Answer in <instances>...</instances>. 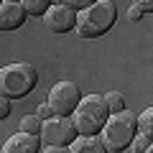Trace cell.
Returning <instances> with one entry per match:
<instances>
[{
    "label": "cell",
    "instance_id": "cell-1",
    "mask_svg": "<svg viewBox=\"0 0 153 153\" xmlns=\"http://www.w3.org/2000/svg\"><path fill=\"white\" fill-rule=\"evenodd\" d=\"M117 21V8L110 0H97L92 5L82 8V13L76 16V33L82 38H100L110 31Z\"/></svg>",
    "mask_w": 153,
    "mask_h": 153
},
{
    "label": "cell",
    "instance_id": "cell-2",
    "mask_svg": "<svg viewBox=\"0 0 153 153\" xmlns=\"http://www.w3.org/2000/svg\"><path fill=\"white\" fill-rule=\"evenodd\" d=\"M71 115H74V125H76L79 135H97L110 117V107L105 102V97L87 94V97L79 100V105H76V110Z\"/></svg>",
    "mask_w": 153,
    "mask_h": 153
},
{
    "label": "cell",
    "instance_id": "cell-3",
    "mask_svg": "<svg viewBox=\"0 0 153 153\" xmlns=\"http://www.w3.org/2000/svg\"><path fill=\"white\" fill-rule=\"evenodd\" d=\"M38 84L36 66L18 61V64H8L0 69V92L10 100H21L26 94H31Z\"/></svg>",
    "mask_w": 153,
    "mask_h": 153
},
{
    "label": "cell",
    "instance_id": "cell-4",
    "mask_svg": "<svg viewBox=\"0 0 153 153\" xmlns=\"http://www.w3.org/2000/svg\"><path fill=\"white\" fill-rule=\"evenodd\" d=\"M138 130V117L128 110H120V112H112V117H107L102 128V140L105 148L110 153H117V151H125L128 146L133 143Z\"/></svg>",
    "mask_w": 153,
    "mask_h": 153
},
{
    "label": "cell",
    "instance_id": "cell-5",
    "mask_svg": "<svg viewBox=\"0 0 153 153\" xmlns=\"http://www.w3.org/2000/svg\"><path fill=\"white\" fill-rule=\"evenodd\" d=\"M74 138H76L74 120H69V115H54L49 120H44V128H41V140L49 146L41 151H64Z\"/></svg>",
    "mask_w": 153,
    "mask_h": 153
},
{
    "label": "cell",
    "instance_id": "cell-6",
    "mask_svg": "<svg viewBox=\"0 0 153 153\" xmlns=\"http://www.w3.org/2000/svg\"><path fill=\"white\" fill-rule=\"evenodd\" d=\"M79 100H82V94L74 82H56L49 92V105L54 107V115H71Z\"/></svg>",
    "mask_w": 153,
    "mask_h": 153
},
{
    "label": "cell",
    "instance_id": "cell-7",
    "mask_svg": "<svg viewBox=\"0 0 153 153\" xmlns=\"http://www.w3.org/2000/svg\"><path fill=\"white\" fill-rule=\"evenodd\" d=\"M44 23H46V28L54 31V33H66V31H71V28L76 26V13H74V8L59 3V5H51L49 10L44 13Z\"/></svg>",
    "mask_w": 153,
    "mask_h": 153
},
{
    "label": "cell",
    "instance_id": "cell-8",
    "mask_svg": "<svg viewBox=\"0 0 153 153\" xmlns=\"http://www.w3.org/2000/svg\"><path fill=\"white\" fill-rule=\"evenodd\" d=\"M26 8L18 0H5L0 3V31H18L26 21Z\"/></svg>",
    "mask_w": 153,
    "mask_h": 153
},
{
    "label": "cell",
    "instance_id": "cell-9",
    "mask_svg": "<svg viewBox=\"0 0 153 153\" xmlns=\"http://www.w3.org/2000/svg\"><path fill=\"white\" fill-rule=\"evenodd\" d=\"M5 153H36L41 151V138L33 135V133H16L13 138H8L5 146H3Z\"/></svg>",
    "mask_w": 153,
    "mask_h": 153
},
{
    "label": "cell",
    "instance_id": "cell-10",
    "mask_svg": "<svg viewBox=\"0 0 153 153\" xmlns=\"http://www.w3.org/2000/svg\"><path fill=\"white\" fill-rule=\"evenodd\" d=\"M69 151L74 153H107L105 148V140L97 135H82V138H74L69 143Z\"/></svg>",
    "mask_w": 153,
    "mask_h": 153
},
{
    "label": "cell",
    "instance_id": "cell-11",
    "mask_svg": "<svg viewBox=\"0 0 153 153\" xmlns=\"http://www.w3.org/2000/svg\"><path fill=\"white\" fill-rule=\"evenodd\" d=\"M138 128H140V133L148 140H153V107H146L138 115Z\"/></svg>",
    "mask_w": 153,
    "mask_h": 153
},
{
    "label": "cell",
    "instance_id": "cell-12",
    "mask_svg": "<svg viewBox=\"0 0 153 153\" xmlns=\"http://www.w3.org/2000/svg\"><path fill=\"white\" fill-rule=\"evenodd\" d=\"M51 5H54V0H23V8L28 16H44Z\"/></svg>",
    "mask_w": 153,
    "mask_h": 153
},
{
    "label": "cell",
    "instance_id": "cell-13",
    "mask_svg": "<svg viewBox=\"0 0 153 153\" xmlns=\"http://www.w3.org/2000/svg\"><path fill=\"white\" fill-rule=\"evenodd\" d=\"M41 128H44V120L38 115H26L21 120V130L23 133H33V135H41Z\"/></svg>",
    "mask_w": 153,
    "mask_h": 153
},
{
    "label": "cell",
    "instance_id": "cell-14",
    "mask_svg": "<svg viewBox=\"0 0 153 153\" xmlns=\"http://www.w3.org/2000/svg\"><path fill=\"white\" fill-rule=\"evenodd\" d=\"M105 102H107L110 112H120V110H125V97H123L120 92H110L107 97H105Z\"/></svg>",
    "mask_w": 153,
    "mask_h": 153
},
{
    "label": "cell",
    "instance_id": "cell-15",
    "mask_svg": "<svg viewBox=\"0 0 153 153\" xmlns=\"http://www.w3.org/2000/svg\"><path fill=\"white\" fill-rule=\"evenodd\" d=\"M59 3H64V5L74 8V10H82V8L92 5V3H97V0H59Z\"/></svg>",
    "mask_w": 153,
    "mask_h": 153
},
{
    "label": "cell",
    "instance_id": "cell-16",
    "mask_svg": "<svg viewBox=\"0 0 153 153\" xmlns=\"http://www.w3.org/2000/svg\"><path fill=\"white\" fill-rule=\"evenodd\" d=\"M8 115H10V97H5L0 92V120H5Z\"/></svg>",
    "mask_w": 153,
    "mask_h": 153
},
{
    "label": "cell",
    "instance_id": "cell-17",
    "mask_svg": "<svg viewBox=\"0 0 153 153\" xmlns=\"http://www.w3.org/2000/svg\"><path fill=\"white\" fill-rule=\"evenodd\" d=\"M148 143H151V140H148V138L143 135V133H138V135L133 138V151H146V148H148Z\"/></svg>",
    "mask_w": 153,
    "mask_h": 153
},
{
    "label": "cell",
    "instance_id": "cell-18",
    "mask_svg": "<svg viewBox=\"0 0 153 153\" xmlns=\"http://www.w3.org/2000/svg\"><path fill=\"white\" fill-rule=\"evenodd\" d=\"M36 115H38V117H41V120H49V117H54V107H51L49 102H46V105H38Z\"/></svg>",
    "mask_w": 153,
    "mask_h": 153
},
{
    "label": "cell",
    "instance_id": "cell-19",
    "mask_svg": "<svg viewBox=\"0 0 153 153\" xmlns=\"http://www.w3.org/2000/svg\"><path fill=\"white\" fill-rule=\"evenodd\" d=\"M140 18H143V10H140V8L135 5V3H133V5L128 8V21H130V23H138Z\"/></svg>",
    "mask_w": 153,
    "mask_h": 153
},
{
    "label": "cell",
    "instance_id": "cell-20",
    "mask_svg": "<svg viewBox=\"0 0 153 153\" xmlns=\"http://www.w3.org/2000/svg\"><path fill=\"white\" fill-rule=\"evenodd\" d=\"M143 13H153V0H133Z\"/></svg>",
    "mask_w": 153,
    "mask_h": 153
},
{
    "label": "cell",
    "instance_id": "cell-21",
    "mask_svg": "<svg viewBox=\"0 0 153 153\" xmlns=\"http://www.w3.org/2000/svg\"><path fill=\"white\" fill-rule=\"evenodd\" d=\"M146 151H151V153H153V143H148V148H146Z\"/></svg>",
    "mask_w": 153,
    "mask_h": 153
}]
</instances>
